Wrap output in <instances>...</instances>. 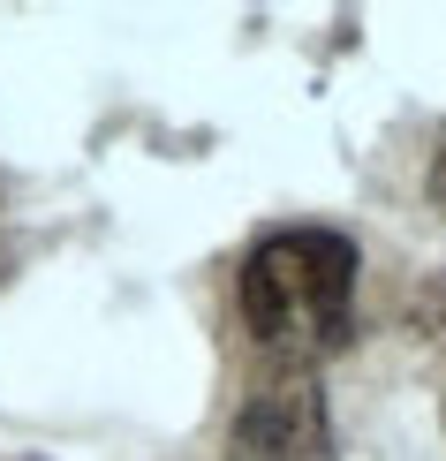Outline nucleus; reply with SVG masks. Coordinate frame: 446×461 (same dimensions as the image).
<instances>
[{"label":"nucleus","instance_id":"f257e3e1","mask_svg":"<svg viewBox=\"0 0 446 461\" xmlns=\"http://www.w3.org/2000/svg\"><path fill=\"white\" fill-rule=\"evenodd\" d=\"M356 242L333 227H273L242 258V325L280 371H310L356 333Z\"/></svg>","mask_w":446,"mask_h":461},{"label":"nucleus","instance_id":"f03ea898","mask_svg":"<svg viewBox=\"0 0 446 461\" xmlns=\"http://www.w3.org/2000/svg\"><path fill=\"white\" fill-rule=\"evenodd\" d=\"M227 461H333V424L310 371H265L227 424Z\"/></svg>","mask_w":446,"mask_h":461},{"label":"nucleus","instance_id":"7ed1b4c3","mask_svg":"<svg viewBox=\"0 0 446 461\" xmlns=\"http://www.w3.org/2000/svg\"><path fill=\"white\" fill-rule=\"evenodd\" d=\"M432 197L446 204V144H439V159H432Z\"/></svg>","mask_w":446,"mask_h":461}]
</instances>
